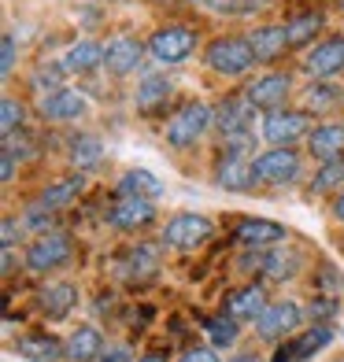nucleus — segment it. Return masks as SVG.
<instances>
[{
	"instance_id": "nucleus-5",
	"label": "nucleus",
	"mask_w": 344,
	"mask_h": 362,
	"mask_svg": "<svg viewBox=\"0 0 344 362\" xmlns=\"http://www.w3.org/2000/svg\"><path fill=\"white\" fill-rule=\"evenodd\" d=\"M74 259V240L67 233H41L30 240L26 248V270L30 274H52L59 267H67V262Z\"/></svg>"
},
{
	"instance_id": "nucleus-29",
	"label": "nucleus",
	"mask_w": 344,
	"mask_h": 362,
	"mask_svg": "<svg viewBox=\"0 0 344 362\" xmlns=\"http://www.w3.org/2000/svg\"><path fill=\"white\" fill-rule=\"evenodd\" d=\"M307 192H311V196L344 192V156H340V159H330V163H322V167L315 170V177H311Z\"/></svg>"
},
{
	"instance_id": "nucleus-32",
	"label": "nucleus",
	"mask_w": 344,
	"mask_h": 362,
	"mask_svg": "<svg viewBox=\"0 0 344 362\" xmlns=\"http://www.w3.org/2000/svg\"><path fill=\"white\" fill-rule=\"evenodd\" d=\"M256 267L263 270V277H270V281H285V277L297 274V259L285 255V252H263L256 259Z\"/></svg>"
},
{
	"instance_id": "nucleus-3",
	"label": "nucleus",
	"mask_w": 344,
	"mask_h": 362,
	"mask_svg": "<svg viewBox=\"0 0 344 362\" xmlns=\"http://www.w3.org/2000/svg\"><path fill=\"white\" fill-rule=\"evenodd\" d=\"M315 119H311V111H270L263 115V122H259V137H263L270 148H292L297 141H307L315 134Z\"/></svg>"
},
{
	"instance_id": "nucleus-42",
	"label": "nucleus",
	"mask_w": 344,
	"mask_h": 362,
	"mask_svg": "<svg viewBox=\"0 0 344 362\" xmlns=\"http://www.w3.org/2000/svg\"><path fill=\"white\" fill-rule=\"evenodd\" d=\"M0 259H4V277L15 270V248H4V252H0Z\"/></svg>"
},
{
	"instance_id": "nucleus-8",
	"label": "nucleus",
	"mask_w": 344,
	"mask_h": 362,
	"mask_svg": "<svg viewBox=\"0 0 344 362\" xmlns=\"http://www.w3.org/2000/svg\"><path fill=\"white\" fill-rule=\"evenodd\" d=\"M211 229H215V222H211L207 215L182 211V215H174L167 226H163V244L174 248V252H189V248H196V244H204L211 237Z\"/></svg>"
},
{
	"instance_id": "nucleus-9",
	"label": "nucleus",
	"mask_w": 344,
	"mask_h": 362,
	"mask_svg": "<svg viewBox=\"0 0 344 362\" xmlns=\"http://www.w3.org/2000/svg\"><path fill=\"white\" fill-rule=\"evenodd\" d=\"M104 222L119 233H134L156 222V204L152 200H137V196H115V204L108 207Z\"/></svg>"
},
{
	"instance_id": "nucleus-31",
	"label": "nucleus",
	"mask_w": 344,
	"mask_h": 362,
	"mask_svg": "<svg viewBox=\"0 0 344 362\" xmlns=\"http://www.w3.org/2000/svg\"><path fill=\"white\" fill-rule=\"evenodd\" d=\"M340 100H344V93L337 86H330V81H311V89L304 93V104H307L311 115L315 111H333Z\"/></svg>"
},
{
	"instance_id": "nucleus-47",
	"label": "nucleus",
	"mask_w": 344,
	"mask_h": 362,
	"mask_svg": "<svg viewBox=\"0 0 344 362\" xmlns=\"http://www.w3.org/2000/svg\"><path fill=\"white\" fill-rule=\"evenodd\" d=\"M333 362H344V358H333Z\"/></svg>"
},
{
	"instance_id": "nucleus-33",
	"label": "nucleus",
	"mask_w": 344,
	"mask_h": 362,
	"mask_svg": "<svg viewBox=\"0 0 344 362\" xmlns=\"http://www.w3.org/2000/svg\"><path fill=\"white\" fill-rule=\"evenodd\" d=\"M330 340H333V329H330V325H315V329H307V333H304L297 344H292V358L304 362V358H311L315 351H322Z\"/></svg>"
},
{
	"instance_id": "nucleus-44",
	"label": "nucleus",
	"mask_w": 344,
	"mask_h": 362,
	"mask_svg": "<svg viewBox=\"0 0 344 362\" xmlns=\"http://www.w3.org/2000/svg\"><path fill=\"white\" fill-rule=\"evenodd\" d=\"M134 362H167V355H163V351H144V355L134 358Z\"/></svg>"
},
{
	"instance_id": "nucleus-37",
	"label": "nucleus",
	"mask_w": 344,
	"mask_h": 362,
	"mask_svg": "<svg viewBox=\"0 0 344 362\" xmlns=\"http://www.w3.org/2000/svg\"><path fill=\"white\" fill-rule=\"evenodd\" d=\"M34 89L41 93V96H48V93H59V89H67L63 86V67H41L38 74H34Z\"/></svg>"
},
{
	"instance_id": "nucleus-16",
	"label": "nucleus",
	"mask_w": 344,
	"mask_h": 362,
	"mask_svg": "<svg viewBox=\"0 0 344 362\" xmlns=\"http://www.w3.org/2000/svg\"><path fill=\"white\" fill-rule=\"evenodd\" d=\"M86 96H81L78 89H59V93H48L41 96V104H38V115L45 122H74L86 115Z\"/></svg>"
},
{
	"instance_id": "nucleus-7",
	"label": "nucleus",
	"mask_w": 344,
	"mask_h": 362,
	"mask_svg": "<svg viewBox=\"0 0 344 362\" xmlns=\"http://www.w3.org/2000/svg\"><path fill=\"white\" fill-rule=\"evenodd\" d=\"M193 52H196V34L185 26H163L149 37V56L156 63H163V67H178Z\"/></svg>"
},
{
	"instance_id": "nucleus-2",
	"label": "nucleus",
	"mask_w": 344,
	"mask_h": 362,
	"mask_svg": "<svg viewBox=\"0 0 344 362\" xmlns=\"http://www.w3.org/2000/svg\"><path fill=\"white\" fill-rule=\"evenodd\" d=\"M211 126H215V111H211V104L189 100V104H182V107H178L171 119H167L163 137H167L171 148H193Z\"/></svg>"
},
{
	"instance_id": "nucleus-26",
	"label": "nucleus",
	"mask_w": 344,
	"mask_h": 362,
	"mask_svg": "<svg viewBox=\"0 0 344 362\" xmlns=\"http://www.w3.org/2000/svg\"><path fill=\"white\" fill-rule=\"evenodd\" d=\"M86 189V174H71V177H63V181H52L41 196H38V204L41 207H48L56 215V211H63L67 204H74L78 200V192Z\"/></svg>"
},
{
	"instance_id": "nucleus-18",
	"label": "nucleus",
	"mask_w": 344,
	"mask_h": 362,
	"mask_svg": "<svg viewBox=\"0 0 344 362\" xmlns=\"http://www.w3.org/2000/svg\"><path fill=\"white\" fill-rule=\"evenodd\" d=\"M285 240V226L282 222H270V218H241L237 226V244H244V248H274V244Z\"/></svg>"
},
{
	"instance_id": "nucleus-40",
	"label": "nucleus",
	"mask_w": 344,
	"mask_h": 362,
	"mask_svg": "<svg viewBox=\"0 0 344 362\" xmlns=\"http://www.w3.org/2000/svg\"><path fill=\"white\" fill-rule=\"evenodd\" d=\"M178 362H219V355H215V348H193V351H185Z\"/></svg>"
},
{
	"instance_id": "nucleus-17",
	"label": "nucleus",
	"mask_w": 344,
	"mask_h": 362,
	"mask_svg": "<svg viewBox=\"0 0 344 362\" xmlns=\"http://www.w3.org/2000/svg\"><path fill=\"white\" fill-rule=\"evenodd\" d=\"M159 274V252H156V244H134L122 262H119V277L130 285H144V281H152V277Z\"/></svg>"
},
{
	"instance_id": "nucleus-45",
	"label": "nucleus",
	"mask_w": 344,
	"mask_h": 362,
	"mask_svg": "<svg viewBox=\"0 0 344 362\" xmlns=\"http://www.w3.org/2000/svg\"><path fill=\"white\" fill-rule=\"evenodd\" d=\"M226 362H263V358H259V355H252V351H241V355L226 358Z\"/></svg>"
},
{
	"instance_id": "nucleus-21",
	"label": "nucleus",
	"mask_w": 344,
	"mask_h": 362,
	"mask_svg": "<svg viewBox=\"0 0 344 362\" xmlns=\"http://www.w3.org/2000/svg\"><path fill=\"white\" fill-rule=\"evenodd\" d=\"M38 303H41V310L48 318H67L71 310L78 307V288L71 285V281H48V285H41V292H38Z\"/></svg>"
},
{
	"instance_id": "nucleus-10",
	"label": "nucleus",
	"mask_w": 344,
	"mask_h": 362,
	"mask_svg": "<svg viewBox=\"0 0 344 362\" xmlns=\"http://www.w3.org/2000/svg\"><path fill=\"white\" fill-rule=\"evenodd\" d=\"M304 322V310L300 303H292V300H274L263 315L256 318V333L263 337V340H282L289 333H297Z\"/></svg>"
},
{
	"instance_id": "nucleus-12",
	"label": "nucleus",
	"mask_w": 344,
	"mask_h": 362,
	"mask_svg": "<svg viewBox=\"0 0 344 362\" xmlns=\"http://www.w3.org/2000/svg\"><path fill=\"white\" fill-rule=\"evenodd\" d=\"M144 52H149V41H137V37H130V34H119V37H111L104 45V67L115 78H126V74H134L141 67Z\"/></svg>"
},
{
	"instance_id": "nucleus-4",
	"label": "nucleus",
	"mask_w": 344,
	"mask_h": 362,
	"mask_svg": "<svg viewBox=\"0 0 344 362\" xmlns=\"http://www.w3.org/2000/svg\"><path fill=\"white\" fill-rule=\"evenodd\" d=\"M252 167H256L259 189H282V185H292L300 177L304 159L297 148H267V152L252 156Z\"/></svg>"
},
{
	"instance_id": "nucleus-30",
	"label": "nucleus",
	"mask_w": 344,
	"mask_h": 362,
	"mask_svg": "<svg viewBox=\"0 0 344 362\" xmlns=\"http://www.w3.org/2000/svg\"><path fill=\"white\" fill-rule=\"evenodd\" d=\"M322 26H326L322 11H304V15H297L292 23H285V30H289V48H307L311 41L319 37Z\"/></svg>"
},
{
	"instance_id": "nucleus-38",
	"label": "nucleus",
	"mask_w": 344,
	"mask_h": 362,
	"mask_svg": "<svg viewBox=\"0 0 344 362\" xmlns=\"http://www.w3.org/2000/svg\"><path fill=\"white\" fill-rule=\"evenodd\" d=\"M15 48H19V45H15V34H4V41H0V78H11L15 74Z\"/></svg>"
},
{
	"instance_id": "nucleus-20",
	"label": "nucleus",
	"mask_w": 344,
	"mask_h": 362,
	"mask_svg": "<svg viewBox=\"0 0 344 362\" xmlns=\"http://www.w3.org/2000/svg\"><path fill=\"white\" fill-rule=\"evenodd\" d=\"M59 67L67 71V74H93V71H101L104 67V45L101 41H89V37L74 41L67 52H63Z\"/></svg>"
},
{
	"instance_id": "nucleus-43",
	"label": "nucleus",
	"mask_w": 344,
	"mask_h": 362,
	"mask_svg": "<svg viewBox=\"0 0 344 362\" xmlns=\"http://www.w3.org/2000/svg\"><path fill=\"white\" fill-rule=\"evenodd\" d=\"M333 218L344 226V192H337V200H333Z\"/></svg>"
},
{
	"instance_id": "nucleus-25",
	"label": "nucleus",
	"mask_w": 344,
	"mask_h": 362,
	"mask_svg": "<svg viewBox=\"0 0 344 362\" xmlns=\"http://www.w3.org/2000/svg\"><path fill=\"white\" fill-rule=\"evenodd\" d=\"M115 196H137V200H159L163 196V181L152 170H126L115 185Z\"/></svg>"
},
{
	"instance_id": "nucleus-41",
	"label": "nucleus",
	"mask_w": 344,
	"mask_h": 362,
	"mask_svg": "<svg viewBox=\"0 0 344 362\" xmlns=\"http://www.w3.org/2000/svg\"><path fill=\"white\" fill-rule=\"evenodd\" d=\"M101 362H134V358H130V348H104Z\"/></svg>"
},
{
	"instance_id": "nucleus-14",
	"label": "nucleus",
	"mask_w": 344,
	"mask_h": 362,
	"mask_svg": "<svg viewBox=\"0 0 344 362\" xmlns=\"http://www.w3.org/2000/svg\"><path fill=\"white\" fill-rule=\"evenodd\" d=\"M304 71L311 81H330L344 71V37H326L322 45H315L304 59Z\"/></svg>"
},
{
	"instance_id": "nucleus-6",
	"label": "nucleus",
	"mask_w": 344,
	"mask_h": 362,
	"mask_svg": "<svg viewBox=\"0 0 344 362\" xmlns=\"http://www.w3.org/2000/svg\"><path fill=\"white\" fill-rule=\"evenodd\" d=\"M207 67L222 74V78H241L244 71L256 63V52H252V41L248 37H219L207 45Z\"/></svg>"
},
{
	"instance_id": "nucleus-35",
	"label": "nucleus",
	"mask_w": 344,
	"mask_h": 362,
	"mask_svg": "<svg viewBox=\"0 0 344 362\" xmlns=\"http://www.w3.org/2000/svg\"><path fill=\"white\" fill-rule=\"evenodd\" d=\"M23 119H26L23 104L15 100V96H4V100H0V137H4V141H15V134H19Z\"/></svg>"
},
{
	"instance_id": "nucleus-46",
	"label": "nucleus",
	"mask_w": 344,
	"mask_h": 362,
	"mask_svg": "<svg viewBox=\"0 0 344 362\" xmlns=\"http://www.w3.org/2000/svg\"><path fill=\"white\" fill-rule=\"evenodd\" d=\"M274 362H292V348H289V351H277V355H274Z\"/></svg>"
},
{
	"instance_id": "nucleus-36",
	"label": "nucleus",
	"mask_w": 344,
	"mask_h": 362,
	"mask_svg": "<svg viewBox=\"0 0 344 362\" xmlns=\"http://www.w3.org/2000/svg\"><path fill=\"white\" fill-rule=\"evenodd\" d=\"M23 229H34V233L41 237V233H52V211L48 207H41V204H30L26 211H23Z\"/></svg>"
},
{
	"instance_id": "nucleus-28",
	"label": "nucleus",
	"mask_w": 344,
	"mask_h": 362,
	"mask_svg": "<svg viewBox=\"0 0 344 362\" xmlns=\"http://www.w3.org/2000/svg\"><path fill=\"white\" fill-rule=\"evenodd\" d=\"M19 355L30 362H56V358H63V344L48 333H30L19 340Z\"/></svg>"
},
{
	"instance_id": "nucleus-27",
	"label": "nucleus",
	"mask_w": 344,
	"mask_h": 362,
	"mask_svg": "<svg viewBox=\"0 0 344 362\" xmlns=\"http://www.w3.org/2000/svg\"><path fill=\"white\" fill-rule=\"evenodd\" d=\"M71 163H74V170L78 174H86V170H96L104 163V144L101 137H93V134H78L71 141Z\"/></svg>"
},
{
	"instance_id": "nucleus-24",
	"label": "nucleus",
	"mask_w": 344,
	"mask_h": 362,
	"mask_svg": "<svg viewBox=\"0 0 344 362\" xmlns=\"http://www.w3.org/2000/svg\"><path fill=\"white\" fill-rule=\"evenodd\" d=\"M174 96V81H171V74H144L141 81H137V93H134V104H137V111H156V107H163Z\"/></svg>"
},
{
	"instance_id": "nucleus-1",
	"label": "nucleus",
	"mask_w": 344,
	"mask_h": 362,
	"mask_svg": "<svg viewBox=\"0 0 344 362\" xmlns=\"http://www.w3.org/2000/svg\"><path fill=\"white\" fill-rule=\"evenodd\" d=\"M215 126L222 134L226 152H244L248 156L252 141L259 137L256 134V107L244 100V96H229V100H222V107L215 111Z\"/></svg>"
},
{
	"instance_id": "nucleus-23",
	"label": "nucleus",
	"mask_w": 344,
	"mask_h": 362,
	"mask_svg": "<svg viewBox=\"0 0 344 362\" xmlns=\"http://www.w3.org/2000/svg\"><path fill=\"white\" fill-rule=\"evenodd\" d=\"M248 41H252V52L259 63H274L277 56L289 52V30L285 26H256L248 34Z\"/></svg>"
},
{
	"instance_id": "nucleus-34",
	"label": "nucleus",
	"mask_w": 344,
	"mask_h": 362,
	"mask_svg": "<svg viewBox=\"0 0 344 362\" xmlns=\"http://www.w3.org/2000/svg\"><path fill=\"white\" fill-rule=\"evenodd\" d=\"M207 340L215 344V348H229V344H237V333H241V322H234L229 315H215L207 318Z\"/></svg>"
},
{
	"instance_id": "nucleus-22",
	"label": "nucleus",
	"mask_w": 344,
	"mask_h": 362,
	"mask_svg": "<svg viewBox=\"0 0 344 362\" xmlns=\"http://www.w3.org/2000/svg\"><path fill=\"white\" fill-rule=\"evenodd\" d=\"M307 152L322 163L340 159L344 156V122H319L315 134L307 137Z\"/></svg>"
},
{
	"instance_id": "nucleus-39",
	"label": "nucleus",
	"mask_w": 344,
	"mask_h": 362,
	"mask_svg": "<svg viewBox=\"0 0 344 362\" xmlns=\"http://www.w3.org/2000/svg\"><path fill=\"white\" fill-rule=\"evenodd\" d=\"M0 237H4V248H15V240H23V222L19 218H4Z\"/></svg>"
},
{
	"instance_id": "nucleus-11",
	"label": "nucleus",
	"mask_w": 344,
	"mask_h": 362,
	"mask_svg": "<svg viewBox=\"0 0 344 362\" xmlns=\"http://www.w3.org/2000/svg\"><path fill=\"white\" fill-rule=\"evenodd\" d=\"M289 93H292V78L274 71V74H259L252 86H248V93H244V100H248L256 111L270 115V111H282L285 107Z\"/></svg>"
},
{
	"instance_id": "nucleus-13",
	"label": "nucleus",
	"mask_w": 344,
	"mask_h": 362,
	"mask_svg": "<svg viewBox=\"0 0 344 362\" xmlns=\"http://www.w3.org/2000/svg\"><path fill=\"white\" fill-rule=\"evenodd\" d=\"M215 185L226 189V192H252L256 189L252 156H244V152H222L219 170H215Z\"/></svg>"
},
{
	"instance_id": "nucleus-19",
	"label": "nucleus",
	"mask_w": 344,
	"mask_h": 362,
	"mask_svg": "<svg viewBox=\"0 0 344 362\" xmlns=\"http://www.w3.org/2000/svg\"><path fill=\"white\" fill-rule=\"evenodd\" d=\"M104 355V337L96 325H78L74 333L63 340V358L67 362H96Z\"/></svg>"
},
{
	"instance_id": "nucleus-15",
	"label": "nucleus",
	"mask_w": 344,
	"mask_h": 362,
	"mask_svg": "<svg viewBox=\"0 0 344 362\" xmlns=\"http://www.w3.org/2000/svg\"><path fill=\"white\" fill-rule=\"evenodd\" d=\"M267 307H270V300H267V288L263 285H244V288H234V292L226 296L222 315H229L234 322H256Z\"/></svg>"
}]
</instances>
